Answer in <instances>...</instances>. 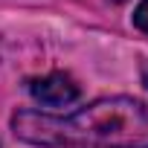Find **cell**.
Returning <instances> with one entry per match:
<instances>
[{"label":"cell","mask_w":148,"mask_h":148,"mask_svg":"<svg viewBox=\"0 0 148 148\" xmlns=\"http://www.w3.org/2000/svg\"><path fill=\"white\" fill-rule=\"evenodd\" d=\"M12 131L18 139L44 148H148V108L113 96L67 116L18 110Z\"/></svg>","instance_id":"cell-1"},{"label":"cell","mask_w":148,"mask_h":148,"mask_svg":"<svg viewBox=\"0 0 148 148\" xmlns=\"http://www.w3.org/2000/svg\"><path fill=\"white\" fill-rule=\"evenodd\" d=\"M26 87H29L32 99L47 105V108H64V105L79 99V84L67 73H49L44 79H32Z\"/></svg>","instance_id":"cell-2"},{"label":"cell","mask_w":148,"mask_h":148,"mask_svg":"<svg viewBox=\"0 0 148 148\" xmlns=\"http://www.w3.org/2000/svg\"><path fill=\"white\" fill-rule=\"evenodd\" d=\"M134 26L142 29V32H148V0H142V3L134 9Z\"/></svg>","instance_id":"cell-3"},{"label":"cell","mask_w":148,"mask_h":148,"mask_svg":"<svg viewBox=\"0 0 148 148\" xmlns=\"http://www.w3.org/2000/svg\"><path fill=\"white\" fill-rule=\"evenodd\" d=\"M142 79H145V87H148V64L142 67Z\"/></svg>","instance_id":"cell-4"}]
</instances>
